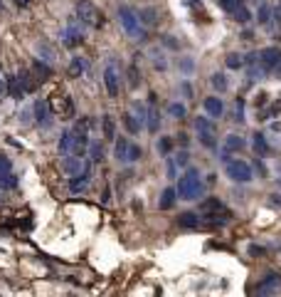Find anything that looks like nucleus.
<instances>
[{
    "mask_svg": "<svg viewBox=\"0 0 281 297\" xmlns=\"http://www.w3.org/2000/svg\"><path fill=\"white\" fill-rule=\"evenodd\" d=\"M178 69H180V72H185V75H190V72L195 69V59H193V57H183L180 62H178Z\"/></svg>",
    "mask_w": 281,
    "mask_h": 297,
    "instance_id": "nucleus-40",
    "label": "nucleus"
},
{
    "mask_svg": "<svg viewBox=\"0 0 281 297\" xmlns=\"http://www.w3.org/2000/svg\"><path fill=\"white\" fill-rule=\"evenodd\" d=\"M259 62L269 69V72H274V67L281 62V47H264V50H259Z\"/></svg>",
    "mask_w": 281,
    "mask_h": 297,
    "instance_id": "nucleus-9",
    "label": "nucleus"
},
{
    "mask_svg": "<svg viewBox=\"0 0 281 297\" xmlns=\"http://www.w3.org/2000/svg\"><path fill=\"white\" fill-rule=\"evenodd\" d=\"M220 210H227L220 198H205L200 203V213H220Z\"/></svg>",
    "mask_w": 281,
    "mask_h": 297,
    "instance_id": "nucleus-22",
    "label": "nucleus"
},
{
    "mask_svg": "<svg viewBox=\"0 0 281 297\" xmlns=\"http://www.w3.org/2000/svg\"><path fill=\"white\" fill-rule=\"evenodd\" d=\"M225 151H229V154H239V151H244L247 148V139H242L239 134H229L225 139Z\"/></svg>",
    "mask_w": 281,
    "mask_h": 297,
    "instance_id": "nucleus-16",
    "label": "nucleus"
},
{
    "mask_svg": "<svg viewBox=\"0 0 281 297\" xmlns=\"http://www.w3.org/2000/svg\"><path fill=\"white\" fill-rule=\"evenodd\" d=\"M5 87H8V92H10V97H15V99H23V97H25V89L20 87L18 77H8Z\"/></svg>",
    "mask_w": 281,
    "mask_h": 297,
    "instance_id": "nucleus-25",
    "label": "nucleus"
},
{
    "mask_svg": "<svg viewBox=\"0 0 281 297\" xmlns=\"http://www.w3.org/2000/svg\"><path fill=\"white\" fill-rule=\"evenodd\" d=\"M210 85H212V89H215V92H220V94L229 89V82H227V77L222 75V72H215V75L210 77Z\"/></svg>",
    "mask_w": 281,
    "mask_h": 297,
    "instance_id": "nucleus-23",
    "label": "nucleus"
},
{
    "mask_svg": "<svg viewBox=\"0 0 281 297\" xmlns=\"http://www.w3.org/2000/svg\"><path fill=\"white\" fill-rule=\"evenodd\" d=\"M195 129H197V131H215V124H212L210 119L197 117L195 119Z\"/></svg>",
    "mask_w": 281,
    "mask_h": 297,
    "instance_id": "nucleus-39",
    "label": "nucleus"
},
{
    "mask_svg": "<svg viewBox=\"0 0 281 297\" xmlns=\"http://www.w3.org/2000/svg\"><path fill=\"white\" fill-rule=\"evenodd\" d=\"M104 87L109 92V97H118V92H121V75L116 69V62H109L104 67Z\"/></svg>",
    "mask_w": 281,
    "mask_h": 297,
    "instance_id": "nucleus-6",
    "label": "nucleus"
},
{
    "mask_svg": "<svg viewBox=\"0 0 281 297\" xmlns=\"http://www.w3.org/2000/svg\"><path fill=\"white\" fill-rule=\"evenodd\" d=\"M234 121H239V124L244 121V99H242V97L237 99V114H234Z\"/></svg>",
    "mask_w": 281,
    "mask_h": 297,
    "instance_id": "nucleus-46",
    "label": "nucleus"
},
{
    "mask_svg": "<svg viewBox=\"0 0 281 297\" xmlns=\"http://www.w3.org/2000/svg\"><path fill=\"white\" fill-rule=\"evenodd\" d=\"M205 193V183L200 178V171L197 169H185V174L178 178V198L180 201H197L202 198Z\"/></svg>",
    "mask_w": 281,
    "mask_h": 297,
    "instance_id": "nucleus-1",
    "label": "nucleus"
},
{
    "mask_svg": "<svg viewBox=\"0 0 281 297\" xmlns=\"http://www.w3.org/2000/svg\"><path fill=\"white\" fill-rule=\"evenodd\" d=\"M32 121V109H23L20 112V124H30Z\"/></svg>",
    "mask_w": 281,
    "mask_h": 297,
    "instance_id": "nucleus-50",
    "label": "nucleus"
},
{
    "mask_svg": "<svg viewBox=\"0 0 281 297\" xmlns=\"http://www.w3.org/2000/svg\"><path fill=\"white\" fill-rule=\"evenodd\" d=\"M101 124H104V139L106 141H116V121H113V117H106L101 119Z\"/></svg>",
    "mask_w": 281,
    "mask_h": 297,
    "instance_id": "nucleus-24",
    "label": "nucleus"
},
{
    "mask_svg": "<svg viewBox=\"0 0 281 297\" xmlns=\"http://www.w3.org/2000/svg\"><path fill=\"white\" fill-rule=\"evenodd\" d=\"M274 75H276V80H281V62L274 67Z\"/></svg>",
    "mask_w": 281,
    "mask_h": 297,
    "instance_id": "nucleus-56",
    "label": "nucleus"
},
{
    "mask_svg": "<svg viewBox=\"0 0 281 297\" xmlns=\"http://www.w3.org/2000/svg\"><path fill=\"white\" fill-rule=\"evenodd\" d=\"M274 20L281 25V5H276V8H274Z\"/></svg>",
    "mask_w": 281,
    "mask_h": 297,
    "instance_id": "nucleus-54",
    "label": "nucleus"
},
{
    "mask_svg": "<svg viewBox=\"0 0 281 297\" xmlns=\"http://www.w3.org/2000/svg\"><path fill=\"white\" fill-rule=\"evenodd\" d=\"M89 183H91V169H89V164H86L79 174H74V176L69 178V191H72L74 196H79V193H84L86 188H89Z\"/></svg>",
    "mask_w": 281,
    "mask_h": 297,
    "instance_id": "nucleus-7",
    "label": "nucleus"
},
{
    "mask_svg": "<svg viewBox=\"0 0 281 297\" xmlns=\"http://www.w3.org/2000/svg\"><path fill=\"white\" fill-rule=\"evenodd\" d=\"M143 159V151H140L138 144H131V148H128V164H136V161H140Z\"/></svg>",
    "mask_w": 281,
    "mask_h": 297,
    "instance_id": "nucleus-41",
    "label": "nucleus"
},
{
    "mask_svg": "<svg viewBox=\"0 0 281 297\" xmlns=\"http://www.w3.org/2000/svg\"><path fill=\"white\" fill-rule=\"evenodd\" d=\"M18 82H20V87L25 89V94L35 89V82H32V75H30L28 69H20V72H18Z\"/></svg>",
    "mask_w": 281,
    "mask_h": 297,
    "instance_id": "nucleus-28",
    "label": "nucleus"
},
{
    "mask_svg": "<svg viewBox=\"0 0 281 297\" xmlns=\"http://www.w3.org/2000/svg\"><path fill=\"white\" fill-rule=\"evenodd\" d=\"M264 102H266V94H259V97H256V107H261Z\"/></svg>",
    "mask_w": 281,
    "mask_h": 297,
    "instance_id": "nucleus-55",
    "label": "nucleus"
},
{
    "mask_svg": "<svg viewBox=\"0 0 281 297\" xmlns=\"http://www.w3.org/2000/svg\"><path fill=\"white\" fill-rule=\"evenodd\" d=\"M170 148H173V139L170 136H161L158 139V151L161 154H170Z\"/></svg>",
    "mask_w": 281,
    "mask_h": 297,
    "instance_id": "nucleus-42",
    "label": "nucleus"
},
{
    "mask_svg": "<svg viewBox=\"0 0 281 297\" xmlns=\"http://www.w3.org/2000/svg\"><path fill=\"white\" fill-rule=\"evenodd\" d=\"M138 18H140V23H143L146 28H156V25H158V20H161V15H158V10H156V8H140Z\"/></svg>",
    "mask_w": 281,
    "mask_h": 297,
    "instance_id": "nucleus-18",
    "label": "nucleus"
},
{
    "mask_svg": "<svg viewBox=\"0 0 281 297\" xmlns=\"http://www.w3.org/2000/svg\"><path fill=\"white\" fill-rule=\"evenodd\" d=\"M104 159V151H101V144H91V161L99 164Z\"/></svg>",
    "mask_w": 281,
    "mask_h": 297,
    "instance_id": "nucleus-43",
    "label": "nucleus"
},
{
    "mask_svg": "<svg viewBox=\"0 0 281 297\" xmlns=\"http://www.w3.org/2000/svg\"><path fill=\"white\" fill-rule=\"evenodd\" d=\"M8 171H13V164L5 156H0V174H8Z\"/></svg>",
    "mask_w": 281,
    "mask_h": 297,
    "instance_id": "nucleus-48",
    "label": "nucleus"
},
{
    "mask_svg": "<svg viewBox=\"0 0 281 297\" xmlns=\"http://www.w3.org/2000/svg\"><path fill=\"white\" fill-rule=\"evenodd\" d=\"M281 290V275L279 272H269L264 280H259V285H256V295L266 297V295H274V292H279Z\"/></svg>",
    "mask_w": 281,
    "mask_h": 297,
    "instance_id": "nucleus-8",
    "label": "nucleus"
},
{
    "mask_svg": "<svg viewBox=\"0 0 281 297\" xmlns=\"http://www.w3.org/2000/svg\"><path fill=\"white\" fill-rule=\"evenodd\" d=\"M178 226L185 228V231H195V228L202 226V215H200V213H180Z\"/></svg>",
    "mask_w": 281,
    "mask_h": 297,
    "instance_id": "nucleus-13",
    "label": "nucleus"
},
{
    "mask_svg": "<svg viewBox=\"0 0 281 297\" xmlns=\"http://www.w3.org/2000/svg\"><path fill=\"white\" fill-rule=\"evenodd\" d=\"M5 89H8V87H5V82L0 80V97H3V92H5Z\"/></svg>",
    "mask_w": 281,
    "mask_h": 297,
    "instance_id": "nucleus-58",
    "label": "nucleus"
},
{
    "mask_svg": "<svg viewBox=\"0 0 281 297\" xmlns=\"http://www.w3.org/2000/svg\"><path fill=\"white\" fill-rule=\"evenodd\" d=\"M18 186V178L13 171H8V174H0V188H15Z\"/></svg>",
    "mask_w": 281,
    "mask_h": 297,
    "instance_id": "nucleus-36",
    "label": "nucleus"
},
{
    "mask_svg": "<svg viewBox=\"0 0 281 297\" xmlns=\"http://www.w3.org/2000/svg\"><path fill=\"white\" fill-rule=\"evenodd\" d=\"M269 198H271V203H274V206H279V208H281V193H271Z\"/></svg>",
    "mask_w": 281,
    "mask_h": 297,
    "instance_id": "nucleus-53",
    "label": "nucleus"
},
{
    "mask_svg": "<svg viewBox=\"0 0 281 297\" xmlns=\"http://www.w3.org/2000/svg\"><path fill=\"white\" fill-rule=\"evenodd\" d=\"M163 45H166V47H170V50H178V47H180V42H178L173 35H163Z\"/></svg>",
    "mask_w": 281,
    "mask_h": 297,
    "instance_id": "nucleus-47",
    "label": "nucleus"
},
{
    "mask_svg": "<svg viewBox=\"0 0 281 297\" xmlns=\"http://www.w3.org/2000/svg\"><path fill=\"white\" fill-rule=\"evenodd\" d=\"M86 69H89V59H86V57H79V55H74V57L69 59V67H67L69 77H82Z\"/></svg>",
    "mask_w": 281,
    "mask_h": 297,
    "instance_id": "nucleus-14",
    "label": "nucleus"
},
{
    "mask_svg": "<svg viewBox=\"0 0 281 297\" xmlns=\"http://www.w3.org/2000/svg\"><path fill=\"white\" fill-rule=\"evenodd\" d=\"M232 15H234V20H237L239 25H247V23H252V13H249V8H247L244 3H242V5H239V8L232 13Z\"/></svg>",
    "mask_w": 281,
    "mask_h": 297,
    "instance_id": "nucleus-26",
    "label": "nucleus"
},
{
    "mask_svg": "<svg viewBox=\"0 0 281 297\" xmlns=\"http://www.w3.org/2000/svg\"><path fill=\"white\" fill-rule=\"evenodd\" d=\"M175 164L183 166V169H188V164H190V154H188V151H180V154L175 156Z\"/></svg>",
    "mask_w": 281,
    "mask_h": 297,
    "instance_id": "nucleus-45",
    "label": "nucleus"
},
{
    "mask_svg": "<svg viewBox=\"0 0 281 297\" xmlns=\"http://www.w3.org/2000/svg\"><path fill=\"white\" fill-rule=\"evenodd\" d=\"M37 52H40V57L45 59V62H52V59H55V52H52V47H50L47 42H40V45H37Z\"/></svg>",
    "mask_w": 281,
    "mask_h": 297,
    "instance_id": "nucleus-37",
    "label": "nucleus"
},
{
    "mask_svg": "<svg viewBox=\"0 0 281 297\" xmlns=\"http://www.w3.org/2000/svg\"><path fill=\"white\" fill-rule=\"evenodd\" d=\"M249 253H252V255H264V248H261V245H252Z\"/></svg>",
    "mask_w": 281,
    "mask_h": 297,
    "instance_id": "nucleus-52",
    "label": "nucleus"
},
{
    "mask_svg": "<svg viewBox=\"0 0 281 297\" xmlns=\"http://www.w3.org/2000/svg\"><path fill=\"white\" fill-rule=\"evenodd\" d=\"M202 107H205V112L210 114L212 119H220L225 114V102L217 97V94H212V97H207L205 102H202Z\"/></svg>",
    "mask_w": 281,
    "mask_h": 297,
    "instance_id": "nucleus-11",
    "label": "nucleus"
},
{
    "mask_svg": "<svg viewBox=\"0 0 281 297\" xmlns=\"http://www.w3.org/2000/svg\"><path fill=\"white\" fill-rule=\"evenodd\" d=\"M128 85L131 87H138V69H136V64L128 67Z\"/></svg>",
    "mask_w": 281,
    "mask_h": 297,
    "instance_id": "nucleus-44",
    "label": "nucleus"
},
{
    "mask_svg": "<svg viewBox=\"0 0 281 297\" xmlns=\"http://www.w3.org/2000/svg\"><path fill=\"white\" fill-rule=\"evenodd\" d=\"M151 59H153V67H156V69H161V72L168 69V59H166V55H163L161 50H153V52H151Z\"/></svg>",
    "mask_w": 281,
    "mask_h": 297,
    "instance_id": "nucleus-32",
    "label": "nucleus"
},
{
    "mask_svg": "<svg viewBox=\"0 0 281 297\" xmlns=\"http://www.w3.org/2000/svg\"><path fill=\"white\" fill-rule=\"evenodd\" d=\"M271 20H274V8H271L269 3H259V10H256V23H259V25H264V28H269V25H271Z\"/></svg>",
    "mask_w": 281,
    "mask_h": 297,
    "instance_id": "nucleus-17",
    "label": "nucleus"
},
{
    "mask_svg": "<svg viewBox=\"0 0 281 297\" xmlns=\"http://www.w3.org/2000/svg\"><path fill=\"white\" fill-rule=\"evenodd\" d=\"M131 114L140 121V126H146V121H148V107H143L140 102H133L131 104Z\"/></svg>",
    "mask_w": 281,
    "mask_h": 297,
    "instance_id": "nucleus-27",
    "label": "nucleus"
},
{
    "mask_svg": "<svg viewBox=\"0 0 281 297\" xmlns=\"http://www.w3.org/2000/svg\"><path fill=\"white\" fill-rule=\"evenodd\" d=\"M175 166H178V164H175V159H168V176L170 178H175V174H178V171H175Z\"/></svg>",
    "mask_w": 281,
    "mask_h": 297,
    "instance_id": "nucleus-51",
    "label": "nucleus"
},
{
    "mask_svg": "<svg viewBox=\"0 0 281 297\" xmlns=\"http://www.w3.org/2000/svg\"><path fill=\"white\" fill-rule=\"evenodd\" d=\"M50 114H52L50 99H37V102H35V119H37V124L50 126Z\"/></svg>",
    "mask_w": 281,
    "mask_h": 297,
    "instance_id": "nucleus-12",
    "label": "nucleus"
},
{
    "mask_svg": "<svg viewBox=\"0 0 281 297\" xmlns=\"http://www.w3.org/2000/svg\"><path fill=\"white\" fill-rule=\"evenodd\" d=\"M217 5H220L225 13H229V15H232V13L242 5V0H217Z\"/></svg>",
    "mask_w": 281,
    "mask_h": 297,
    "instance_id": "nucleus-38",
    "label": "nucleus"
},
{
    "mask_svg": "<svg viewBox=\"0 0 281 297\" xmlns=\"http://www.w3.org/2000/svg\"><path fill=\"white\" fill-rule=\"evenodd\" d=\"M118 20H121V28L126 30L136 42H146L148 40V32H146V25L140 23L138 10H133L128 5H121L118 8Z\"/></svg>",
    "mask_w": 281,
    "mask_h": 297,
    "instance_id": "nucleus-2",
    "label": "nucleus"
},
{
    "mask_svg": "<svg viewBox=\"0 0 281 297\" xmlns=\"http://www.w3.org/2000/svg\"><path fill=\"white\" fill-rule=\"evenodd\" d=\"M32 69H35V75H37L40 80H42V77H45V80L52 77V67H50L47 62H42V59H37V62L32 64Z\"/></svg>",
    "mask_w": 281,
    "mask_h": 297,
    "instance_id": "nucleus-30",
    "label": "nucleus"
},
{
    "mask_svg": "<svg viewBox=\"0 0 281 297\" xmlns=\"http://www.w3.org/2000/svg\"><path fill=\"white\" fill-rule=\"evenodd\" d=\"M59 40H62V45L64 47H69V50H74V47H79L82 42H84V32L82 28L77 25V20H72L69 25H64L62 32H59Z\"/></svg>",
    "mask_w": 281,
    "mask_h": 297,
    "instance_id": "nucleus-5",
    "label": "nucleus"
},
{
    "mask_svg": "<svg viewBox=\"0 0 281 297\" xmlns=\"http://www.w3.org/2000/svg\"><path fill=\"white\" fill-rule=\"evenodd\" d=\"M225 62H227V67H229V69H242V67L247 64V62H244V57H242L239 52H229Z\"/></svg>",
    "mask_w": 281,
    "mask_h": 297,
    "instance_id": "nucleus-31",
    "label": "nucleus"
},
{
    "mask_svg": "<svg viewBox=\"0 0 281 297\" xmlns=\"http://www.w3.org/2000/svg\"><path fill=\"white\" fill-rule=\"evenodd\" d=\"M225 171H227V178H232L234 183H249L254 181V169L242 161V159H232L229 164H225Z\"/></svg>",
    "mask_w": 281,
    "mask_h": 297,
    "instance_id": "nucleus-3",
    "label": "nucleus"
},
{
    "mask_svg": "<svg viewBox=\"0 0 281 297\" xmlns=\"http://www.w3.org/2000/svg\"><path fill=\"white\" fill-rule=\"evenodd\" d=\"M123 126L128 129V134H138L140 129H143V126H140V121L133 117L131 112H128V114H123Z\"/></svg>",
    "mask_w": 281,
    "mask_h": 297,
    "instance_id": "nucleus-29",
    "label": "nucleus"
},
{
    "mask_svg": "<svg viewBox=\"0 0 281 297\" xmlns=\"http://www.w3.org/2000/svg\"><path fill=\"white\" fill-rule=\"evenodd\" d=\"M180 89H183L185 99H193V87H190V82H180Z\"/></svg>",
    "mask_w": 281,
    "mask_h": 297,
    "instance_id": "nucleus-49",
    "label": "nucleus"
},
{
    "mask_svg": "<svg viewBox=\"0 0 281 297\" xmlns=\"http://www.w3.org/2000/svg\"><path fill=\"white\" fill-rule=\"evenodd\" d=\"M128 148H131L128 139H116V144H113V159L118 164H128Z\"/></svg>",
    "mask_w": 281,
    "mask_h": 297,
    "instance_id": "nucleus-15",
    "label": "nucleus"
},
{
    "mask_svg": "<svg viewBox=\"0 0 281 297\" xmlns=\"http://www.w3.org/2000/svg\"><path fill=\"white\" fill-rule=\"evenodd\" d=\"M249 3H259V0H249Z\"/></svg>",
    "mask_w": 281,
    "mask_h": 297,
    "instance_id": "nucleus-59",
    "label": "nucleus"
},
{
    "mask_svg": "<svg viewBox=\"0 0 281 297\" xmlns=\"http://www.w3.org/2000/svg\"><path fill=\"white\" fill-rule=\"evenodd\" d=\"M175 201H178V188H173L168 186L163 193H161V201H158V208L161 210H170V208L175 206Z\"/></svg>",
    "mask_w": 281,
    "mask_h": 297,
    "instance_id": "nucleus-20",
    "label": "nucleus"
},
{
    "mask_svg": "<svg viewBox=\"0 0 281 297\" xmlns=\"http://www.w3.org/2000/svg\"><path fill=\"white\" fill-rule=\"evenodd\" d=\"M15 3H18L20 8H28V5H30V0H15Z\"/></svg>",
    "mask_w": 281,
    "mask_h": 297,
    "instance_id": "nucleus-57",
    "label": "nucleus"
},
{
    "mask_svg": "<svg viewBox=\"0 0 281 297\" xmlns=\"http://www.w3.org/2000/svg\"><path fill=\"white\" fill-rule=\"evenodd\" d=\"M59 154H74V129H64L59 136Z\"/></svg>",
    "mask_w": 281,
    "mask_h": 297,
    "instance_id": "nucleus-21",
    "label": "nucleus"
},
{
    "mask_svg": "<svg viewBox=\"0 0 281 297\" xmlns=\"http://www.w3.org/2000/svg\"><path fill=\"white\" fill-rule=\"evenodd\" d=\"M200 134V144L205 148H215L217 141H215V131H197Z\"/></svg>",
    "mask_w": 281,
    "mask_h": 297,
    "instance_id": "nucleus-35",
    "label": "nucleus"
},
{
    "mask_svg": "<svg viewBox=\"0 0 281 297\" xmlns=\"http://www.w3.org/2000/svg\"><path fill=\"white\" fill-rule=\"evenodd\" d=\"M0 8H3V0H0Z\"/></svg>",
    "mask_w": 281,
    "mask_h": 297,
    "instance_id": "nucleus-60",
    "label": "nucleus"
},
{
    "mask_svg": "<svg viewBox=\"0 0 281 297\" xmlns=\"http://www.w3.org/2000/svg\"><path fill=\"white\" fill-rule=\"evenodd\" d=\"M168 114L173 119H185L188 117V109H185V104H180V102H173L168 107Z\"/></svg>",
    "mask_w": 281,
    "mask_h": 297,
    "instance_id": "nucleus-33",
    "label": "nucleus"
},
{
    "mask_svg": "<svg viewBox=\"0 0 281 297\" xmlns=\"http://www.w3.org/2000/svg\"><path fill=\"white\" fill-rule=\"evenodd\" d=\"M146 129L151 131V134H158V129H161V112H158V107L151 102V107H148V121H146Z\"/></svg>",
    "mask_w": 281,
    "mask_h": 297,
    "instance_id": "nucleus-19",
    "label": "nucleus"
},
{
    "mask_svg": "<svg viewBox=\"0 0 281 297\" xmlns=\"http://www.w3.org/2000/svg\"><path fill=\"white\" fill-rule=\"evenodd\" d=\"M84 166H86L84 156H77V154H67V156L62 159V171H64V174H69V176L79 174V171H82Z\"/></svg>",
    "mask_w": 281,
    "mask_h": 297,
    "instance_id": "nucleus-10",
    "label": "nucleus"
},
{
    "mask_svg": "<svg viewBox=\"0 0 281 297\" xmlns=\"http://www.w3.org/2000/svg\"><path fill=\"white\" fill-rule=\"evenodd\" d=\"M254 151H256V154H261V156H264V154L269 151V144H266V136H264V134H259V131L254 134Z\"/></svg>",
    "mask_w": 281,
    "mask_h": 297,
    "instance_id": "nucleus-34",
    "label": "nucleus"
},
{
    "mask_svg": "<svg viewBox=\"0 0 281 297\" xmlns=\"http://www.w3.org/2000/svg\"><path fill=\"white\" fill-rule=\"evenodd\" d=\"M77 18L82 20V25H89V28H101L104 25V15L89 0H79L77 3Z\"/></svg>",
    "mask_w": 281,
    "mask_h": 297,
    "instance_id": "nucleus-4",
    "label": "nucleus"
}]
</instances>
